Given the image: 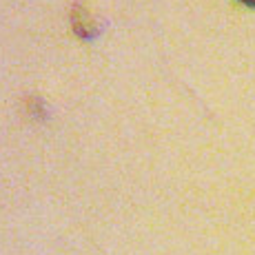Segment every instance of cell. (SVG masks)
<instances>
[{
  "mask_svg": "<svg viewBox=\"0 0 255 255\" xmlns=\"http://www.w3.org/2000/svg\"><path fill=\"white\" fill-rule=\"evenodd\" d=\"M71 24L73 31L82 38V40H93L100 33V24L96 22V18L89 13V9L85 7H76L71 13Z\"/></svg>",
  "mask_w": 255,
  "mask_h": 255,
  "instance_id": "cell-1",
  "label": "cell"
},
{
  "mask_svg": "<svg viewBox=\"0 0 255 255\" xmlns=\"http://www.w3.org/2000/svg\"><path fill=\"white\" fill-rule=\"evenodd\" d=\"M242 4H247V7H253L255 9V0H240Z\"/></svg>",
  "mask_w": 255,
  "mask_h": 255,
  "instance_id": "cell-2",
  "label": "cell"
}]
</instances>
